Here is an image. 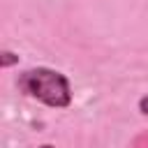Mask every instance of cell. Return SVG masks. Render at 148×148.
Instances as JSON below:
<instances>
[{
	"label": "cell",
	"instance_id": "obj_4",
	"mask_svg": "<svg viewBox=\"0 0 148 148\" xmlns=\"http://www.w3.org/2000/svg\"><path fill=\"white\" fill-rule=\"evenodd\" d=\"M39 148H56V146H51V143H44V146H39Z\"/></svg>",
	"mask_w": 148,
	"mask_h": 148
},
{
	"label": "cell",
	"instance_id": "obj_2",
	"mask_svg": "<svg viewBox=\"0 0 148 148\" xmlns=\"http://www.w3.org/2000/svg\"><path fill=\"white\" fill-rule=\"evenodd\" d=\"M16 62H18V56H16V53H12V51H2V53H0V67H2V69L12 67V65H16Z\"/></svg>",
	"mask_w": 148,
	"mask_h": 148
},
{
	"label": "cell",
	"instance_id": "obj_1",
	"mask_svg": "<svg viewBox=\"0 0 148 148\" xmlns=\"http://www.w3.org/2000/svg\"><path fill=\"white\" fill-rule=\"evenodd\" d=\"M18 90L51 109H67L72 104V86L69 79L51 67H32L25 69L18 81Z\"/></svg>",
	"mask_w": 148,
	"mask_h": 148
},
{
	"label": "cell",
	"instance_id": "obj_3",
	"mask_svg": "<svg viewBox=\"0 0 148 148\" xmlns=\"http://www.w3.org/2000/svg\"><path fill=\"white\" fill-rule=\"evenodd\" d=\"M139 111H141L143 116H148V95H143V97L139 99Z\"/></svg>",
	"mask_w": 148,
	"mask_h": 148
}]
</instances>
